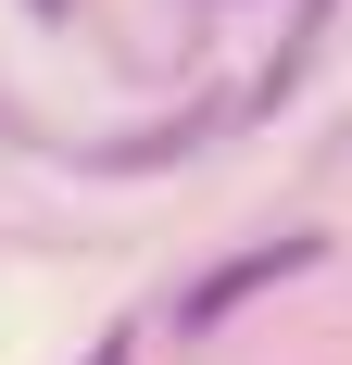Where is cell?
I'll return each mask as SVG.
<instances>
[{
	"mask_svg": "<svg viewBox=\"0 0 352 365\" xmlns=\"http://www.w3.org/2000/svg\"><path fill=\"white\" fill-rule=\"evenodd\" d=\"M315 264H327V240H315V227H277V240L227 252L214 277H189V302H176V340H214V328H227L252 290H277V277H315Z\"/></svg>",
	"mask_w": 352,
	"mask_h": 365,
	"instance_id": "6da1fadb",
	"label": "cell"
},
{
	"mask_svg": "<svg viewBox=\"0 0 352 365\" xmlns=\"http://www.w3.org/2000/svg\"><path fill=\"white\" fill-rule=\"evenodd\" d=\"M26 13H51V26H63V13H76V0H26Z\"/></svg>",
	"mask_w": 352,
	"mask_h": 365,
	"instance_id": "3957f363",
	"label": "cell"
},
{
	"mask_svg": "<svg viewBox=\"0 0 352 365\" xmlns=\"http://www.w3.org/2000/svg\"><path fill=\"white\" fill-rule=\"evenodd\" d=\"M126 353H139V340H101V353H88V365H126Z\"/></svg>",
	"mask_w": 352,
	"mask_h": 365,
	"instance_id": "7a4b0ae2",
	"label": "cell"
}]
</instances>
